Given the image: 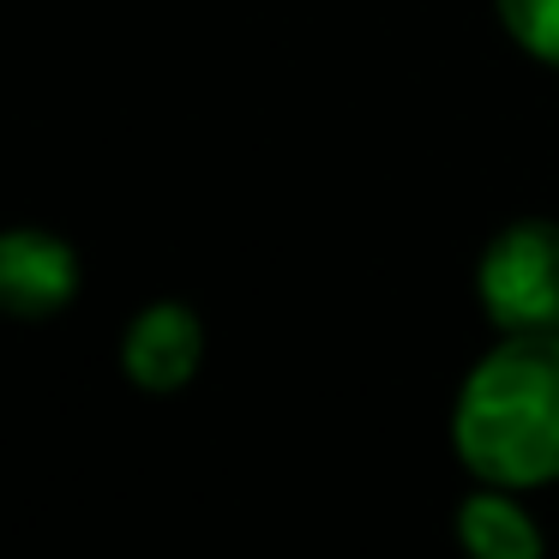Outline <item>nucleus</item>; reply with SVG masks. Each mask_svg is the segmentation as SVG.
Masks as SVG:
<instances>
[{"label": "nucleus", "mask_w": 559, "mask_h": 559, "mask_svg": "<svg viewBox=\"0 0 559 559\" xmlns=\"http://www.w3.org/2000/svg\"><path fill=\"white\" fill-rule=\"evenodd\" d=\"M457 457L487 487H542L559 475V331H506L475 361L451 415Z\"/></svg>", "instance_id": "obj_1"}, {"label": "nucleus", "mask_w": 559, "mask_h": 559, "mask_svg": "<svg viewBox=\"0 0 559 559\" xmlns=\"http://www.w3.org/2000/svg\"><path fill=\"white\" fill-rule=\"evenodd\" d=\"M481 313L499 331H559V223H511L487 241Z\"/></svg>", "instance_id": "obj_2"}, {"label": "nucleus", "mask_w": 559, "mask_h": 559, "mask_svg": "<svg viewBox=\"0 0 559 559\" xmlns=\"http://www.w3.org/2000/svg\"><path fill=\"white\" fill-rule=\"evenodd\" d=\"M79 295V253L49 229L0 235V313L49 319Z\"/></svg>", "instance_id": "obj_3"}, {"label": "nucleus", "mask_w": 559, "mask_h": 559, "mask_svg": "<svg viewBox=\"0 0 559 559\" xmlns=\"http://www.w3.org/2000/svg\"><path fill=\"white\" fill-rule=\"evenodd\" d=\"M199 355H205V331H199V313L181 301H157L127 325L121 343V367L139 391H181L187 379L199 373Z\"/></svg>", "instance_id": "obj_4"}, {"label": "nucleus", "mask_w": 559, "mask_h": 559, "mask_svg": "<svg viewBox=\"0 0 559 559\" xmlns=\"http://www.w3.org/2000/svg\"><path fill=\"white\" fill-rule=\"evenodd\" d=\"M457 542L469 559H542V530L535 518L506 493H469L457 506Z\"/></svg>", "instance_id": "obj_5"}, {"label": "nucleus", "mask_w": 559, "mask_h": 559, "mask_svg": "<svg viewBox=\"0 0 559 559\" xmlns=\"http://www.w3.org/2000/svg\"><path fill=\"white\" fill-rule=\"evenodd\" d=\"M499 25L535 55V61L559 67V0H493Z\"/></svg>", "instance_id": "obj_6"}]
</instances>
